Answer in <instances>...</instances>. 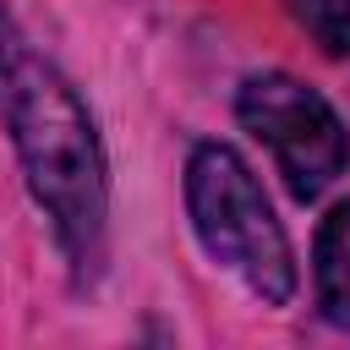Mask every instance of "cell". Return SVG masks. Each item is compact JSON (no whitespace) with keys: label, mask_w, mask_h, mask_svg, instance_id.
Here are the masks:
<instances>
[{"label":"cell","mask_w":350,"mask_h":350,"mask_svg":"<svg viewBox=\"0 0 350 350\" xmlns=\"http://www.w3.org/2000/svg\"><path fill=\"white\" fill-rule=\"evenodd\" d=\"M0 115L22 153L27 186L55 219V235L77 268H93L104 252L109 180L93 120L71 82L22 38L11 11L0 5Z\"/></svg>","instance_id":"1"},{"label":"cell","mask_w":350,"mask_h":350,"mask_svg":"<svg viewBox=\"0 0 350 350\" xmlns=\"http://www.w3.org/2000/svg\"><path fill=\"white\" fill-rule=\"evenodd\" d=\"M290 11L328 55H350V0H290Z\"/></svg>","instance_id":"5"},{"label":"cell","mask_w":350,"mask_h":350,"mask_svg":"<svg viewBox=\"0 0 350 350\" xmlns=\"http://www.w3.org/2000/svg\"><path fill=\"white\" fill-rule=\"evenodd\" d=\"M186 208L197 224V241L208 246V257H219L224 268H235L262 301L284 306L295 295V257L290 241L257 186V175L246 170V159L224 142H202L191 148L186 164Z\"/></svg>","instance_id":"2"},{"label":"cell","mask_w":350,"mask_h":350,"mask_svg":"<svg viewBox=\"0 0 350 350\" xmlns=\"http://www.w3.org/2000/svg\"><path fill=\"white\" fill-rule=\"evenodd\" d=\"M235 109H241V126L257 142L273 148V159H279V170H284V180H290V191L301 202L323 197L345 175V164H350V131L339 126L334 104L323 93H312L306 82H295L284 71L252 77L241 88Z\"/></svg>","instance_id":"3"},{"label":"cell","mask_w":350,"mask_h":350,"mask_svg":"<svg viewBox=\"0 0 350 350\" xmlns=\"http://www.w3.org/2000/svg\"><path fill=\"white\" fill-rule=\"evenodd\" d=\"M317 306L334 328H350V202H339L317 230Z\"/></svg>","instance_id":"4"}]
</instances>
